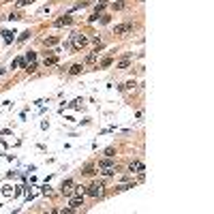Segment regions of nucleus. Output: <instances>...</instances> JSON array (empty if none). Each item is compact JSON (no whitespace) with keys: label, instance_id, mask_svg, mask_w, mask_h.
Here are the masks:
<instances>
[{"label":"nucleus","instance_id":"nucleus-1","mask_svg":"<svg viewBox=\"0 0 214 214\" xmlns=\"http://www.w3.org/2000/svg\"><path fill=\"white\" fill-rule=\"evenodd\" d=\"M88 45V39L84 37V34H73V49L75 51H79L82 47H86Z\"/></svg>","mask_w":214,"mask_h":214},{"label":"nucleus","instance_id":"nucleus-2","mask_svg":"<svg viewBox=\"0 0 214 214\" xmlns=\"http://www.w3.org/2000/svg\"><path fill=\"white\" fill-rule=\"evenodd\" d=\"M86 193L90 195V197H99V195L103 193V184H101V182H94V184L88 186V191H86Z\"/></svg>","mask_w":214,"mask_h":214},{"label":"nucleus","instance_id":"nucleus-3","mask_svg":"<svg viewBox=\"0 0 214 214\" xmlns=\"http://www.w3.org/2000/svg\"><path fill=\"white\" fill-rule=\"evenodd\" d=\"M131 30H133V22H127V24H120V26H116L114 34H124V32H131Z\"/></svg>","mask_w":214,"mask_h":214},{"label":"nucleus","instance_id":"nucleus-4","mask_svg":"<svg viewBox=\"0 0 214 214\" xmlns=\"http://www.w3.org/2000/svg\"><path fill=\"white\" fill-rule=\"evenodd\" d=\"M69 206H71V210L82 208V206H84V197H82V195H75V197H71V203H69Z\"/></svg>","mask_w":214,"mask_h":214},{"label":"nucleus","instance_id":"nucleus-5","mask_svg":"<svg viewBox=\"0 0 214 214\" xmlns=\"http://www.w3.org/2000/svg\"><path fill=\"white\" fill-rule=\"evenodd\" d=\"M144 163H139V160H133V163L129 165V171H144Z\"/></svg>","mask_w":214,"mask_h":214},{"label":"nucleus","instance_id":"nucleus-6","mask_svg":"<svg viewBox=\"0 0 214 214\" xmlns=\"http://www.w3.org/2000/svg\"><path fill=\"white\" fill-rule=\"evenodd\" d=\"M71 186H73V180H64V182H62V193L71 195Z\"/></svg>","mask_w":214,"mask_h":214},{"label":"nucleus","instance_id":"nucleus-7","mask_svg":"<svg viewBox=\"0 0 214 214\" xmlns=\"http://www.w3.org/2000/svg\"><path fill=\"white\" fill-rule=\"evenodd\" d=\"M71 22H73V20H71L69 15H64V17H60V20H56V24H54V26H67V24H71Z\"/></svg>","mask_w":214,"mask_h":214},{"label":"nucleus","instance_id":"nucleus-8","mask_svg":"<svg viewBox=\"0 0 214 214\" xmlns=\"http://www.w3.org/2000/svg\"><path fill=\"white\" fill-rule=\"evenodd\" d=\"M82 174H84V176H94V174H96V169H94L92 165H88V167H84V171H82Z\"/></svg>","mask_w":214,"mask_h":214},{"label":"nucleus","instance_id":"nucleus-9","mask_svg":"<svg viewBox=\"0 0 214 214\" xmlns=\"http://www.w3.org/2000/svg\"><path fill=\"white\" fill-rule=\"evenodd\" d=\"M82 69H84L82 64H73V67H71V71H69V73H71V75H77V73H82Z\"/></svg>","mask_w":214,"mask_h":214},{"label":"nucleus","instance_id":"nucleus-10","mask_svg":"<svg viewBox=\"0 0 214 214\" xmlns=\"http://www.w3.org/2000/svg\"><path fill=\"white\" fill-rule=\"evenodd\" d=\"M129 67H131V60L129 58H124V60L118 62V69H129Z\"/></svg>","mask_w":214,"mask_h":214},{"label":"nucleus","instance_id":"nucleus-11","mask_svg":"<svg viewBox=\"0 0 214 214\" xmlns=\"http://www.w3.org/2000/svg\"><path fill=\"white\" fill-rule=\"evenodd\" d=\"M43 43H45L47 47H51V45H56V43H58V37H49V39H45Z\"/></svg>","mask_w":214,"mask_h":214},{"label":"nucleus","instance_id":"nucleus-12","mask_svg":"<svg viewBox=\"0 0 214 214\" xmlns=\"http://www.w3.org/2000/svg\"><path fill=\"white\" fill-rule=\"evenodd\" d=\"M2 34H4V43H11V41H13V32H9V30H4Z\"/></svg>","mask_w":214,"mask_h":214},{"label":"nucleus","instance_id":"nucleus-13","mask_svg":"<svg viewBox=\"0 0 214 214\" xmlns=\"http://www.w3.org/2000/svg\"><path fill=\"white\" fill-rule=\"evenodd\" d=\"M105 156H107V158H114V156H116V150H114V148H107V150H105Z\"/></svg>","mask_w":214,"mask_h":214},{"label":"nucleus","instance_id":"nucleus-14","mask_svg":"<svg viewBox=\"0 0 214 214\" xmlns=\"http://www.w3.org/2000/svg\"><path fill=\"white\" fill-rule=\"evenodd\" d=\"M103 9H105V2H99V4H96V9H94V15L103 13Z\"/></svg>","mask_w":214,"mask_h":214},{"label":"nucleus","instance_id":"nucleus-15","mask_svg":"<svg viewBox=\"0 0 214 214\" xmlns=\"http://www.w3.org/2000/svg\"><path fill=\"white\" fill-rule=\"evenodd\" d=\"M56 62H58V58L56 56H49V58H45V64L49 67V64H56Z\"/></svg>","mask_w":214,"mask_h":214},{"label":"nucleus","instance_id":"nucleus-16","mask_svg":"<svg viewBox=\"0 0 214 214\" xmlns=\"http://www.w3.org/2000/svg\"><path fill=\"white\" fill-rule=\"evenodd\" d=\"M111 62H114L111 58H105V60L101 62V67H103V69H107V67H111Z\"/></svg>","mask_w":214,"mask_h":214},{"label":"nucleus","instance_id":"nucleus-17","mask_svg":"<svg viewBox=\"0 0 214 214\" xmlns=\"http://www.w3.org/2000/svg\"><path fill=\"white\" fill-rule=\"evenodd\" d=\"M99 167H114V163H111V160H101V163H99Z\"/></svg>","mask_w":214,"mask_h":214},{"label":"nucleus","instance_id":"nucleus-18","mask_svg":"<svg viewBox=\"0 0 214 214\" xmlns=\"http://www.w3.org/2000/svg\"><path fill=\"white\" fill-rule=\"evenodd\" d=\"M26 71H28V73H34V71H37V64H34V62H30V64L26 67Z\"/></svg>","mask_w":214,"mask_h":214},{"label":"nucleus","instance_id":"nucleus-19","mask_svg":"<svg viewBox=\"0 0 214 214\" xmlns=\"http://www.w3.org/2000/svg\"><path fill=\"white\" fill-rule=\"evenodd\" d=\"M96 56H99V51H94V54H90V56L86 58V62H94L96 60Z\"/></svg>","mask_w":214,"mask_h":214},{"label":"nucleus","instance_id":"nucleus-20","mask_svg":"<svg viewBox=\"0 0 214 214\" xmlns=\"http://www.w3.org/2000/svg\"><path fill=\"white\" fill-rule=\"evenodd\" d=\"M26 58H28V62H34V60H37V54H34V51H30Z\"/></svg>","mask_w":214,"mask_h":214},{"label":"nucleus","instance_id":"nucleus-21","mask_svg":"<svg viewBox=\"0 0 214 214\" xmlns=\"http://www.w3.org/2000/svg\"><path fill=\"white\" fill-rule=\"evenodd\" d=\"M9 20H11V22H13V20H22V15H20V13H11V15H9Z\"/></svg>","mask_w":214,"mask_h":214},{"label":"nucleus","instance_id":"nucleus-22","mask_svg":"<svg viewBox=\"0 0 214 214\" xmlns=\"http://www.w3.org/2000/svg\"><path fill=\"white\" fill-rule=\"evenodd\" d=\"M30 37V30H26V32H22V37H20V41H26V39H28Z\"/></svg>","mask_w":214,"mask_h":214},{"label":"nucleus","instance_id":"nucleus-23","mask_svg":"<svg viewBox=\"0 0 214 214\" xmlns=\"http://www.w3.org/2000/svg\"><path fill=\"white\" fill-rule=\"evenodd\" d=\"M114 9H118V11H120V9H124V2H114Z\"/></svg>","mask_w":214,"mask_h":214},{"label":"nucleus","instance_id":"nucleus-24","mask_svg":"<svg viewBox=\"0 0 214 214\" xmlns=\"http://www.w3.org/2000/svg\"><path fill=\"white\" fill-rule=\"evenodd\" d=\"M28 2H32V0H17V4H20V7H24V4H28Z\"/></svg>","mask_w":214,"mask_h":214}]
</instances>
